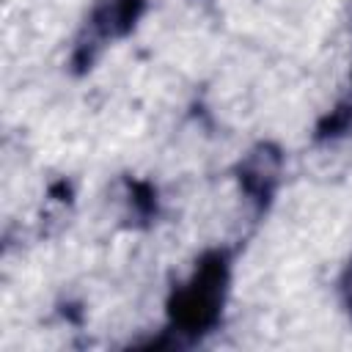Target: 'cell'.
I'll return each instance as SVG.
<instances>
[{"instance_id": "1", "label": "cell", "mask_w": 352, "mask_h": 352, "mask_svg": "<svg viewBox=\"0 0 352 352\" xmlns=\"http://www.w3.org/2000/svg\"><path fill=\"white\" fill-rule=\"evenodd\" d=\"M231 250L209 248L198 256L192 272L168 294V330L151 346H187L220 324L231 289Z\"/></svg>"}, {"instance_id": "2", "label": "cell", "mask_w": 352, "mask_h": 352, "mask_svg": "<svg viewBox=\"0 0 352 352\" xmlns=\"http://www.w3.org/2000/svg\"><path fill=\"white\" fill-rule=\"evenodd\" d=\"M146 8H148V0H96V6L91 8L88 19L74 41L72 60H69L72 72L85 74L110 41L132 36V30L143 19Z\"/></svg>"}, {"instance_id": "3", "label": "cell", "mask_w": 352, "mask_h": 352, "mask_svg": "<svg viewBox=\"0 0 352 352\" xmlns=\"http://www.w3.org/2000/svg\"><path fill=\"white\" fill-rule=\"evenodd\" d=\"M283 162H286V157H283L280 146L272 143V140L256 143L236 162L234 173H236L239 190L250 201L256 217L264 214L272 206V201L278 195V187H280V179H283Z\"/></svg>"}, {"instance_id": "4", "label": "cell", "mask_w": 352, "mask_h": 352, "mask_svg": "<svg viewBox=\"0 0 352 352\" xmlns=\"http://www.w3.org/2000/svg\"><path fill=\"white\" fill-rule=\"evenodd\" d=\"M124 184H126V204H129L132 217L148 226L160 212L157 187L151 182H143V179H126Z\"/></svg>"}, {"instance_id": "5", "label": "cell", "mask_w": 352, "mask_h": 352, "mask_svg": "<svg viewBox=\"0 0 352 352\" xmlns=\"http://www.w3.org/2000/svg\"><path fill=\"white\" fill-rule=\"evenodd\" d=\"M352 135V102H338L314 126V143H336Z\"/></svg>"}, {"instance_id": "6", "label": "cell", "mask_w": 352, "mask_h": 352, "mask_svg": "<svg viewBox=\"0 0 352 352\" xmlns=\"http://www.w3.org/2000/svg\"><path fill=\"white\" fill-rule=\"evenodd\" d=\"M338 297H341V305H344L346 316L352 319V258L346 261V267L338 278Z\"/></svg>"}, {"instance_id": "7", "label": "cell", "mask_w": 352, "mask_h": 352, "mask_svg": "<svg viewBox=\"0 0 352 352\" xmlns=\"http://www.w3.org/2000/svg\"><path fill=\"white\" fill-rule=\"evenodd\" d=\"M349 80H352V77H349Z\"/></svg>"}]
</instances>
